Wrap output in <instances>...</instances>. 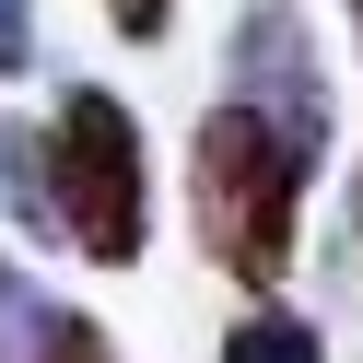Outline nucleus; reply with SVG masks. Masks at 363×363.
Instances as JSON below:
<instances>
[{
	"mask_svg": "<svg viewBox=\"0 0 363 363\" xmlns=\"http://www.w3.org/2000/svg\"><path fill=\"white\" fill-rule=\"evenodd\" d=\"M48 199H59V246L94 269H141L152 246V152H141V118L129 94L106 82H71L48 118Z\"/></svg>",
	"mask_w": 363,
	"mask_h": 363,
	"instance_id": "2",
	"label": "nucleus"
},
{
	"mask_svg": "<svg viewBox=\"0 0 363 363\" xmlns=\"http://www.w3.org/2000/svg\"><path fill=\"white\" fill-rule=\"evenodd\" d=\"M35 71V0H0V82Z\"/></svg>",
	"mask_w": 363,
	"mask_h": 363,
	"instance_id": "8",
	"label": "nucleus"
},
{
	"mask_svg": "<svg viewBox=\"0 0 363 363\" xmlns=\"http://www.w3.org/2000/svg\"><path fill=\"white\" fill-rule=\"evenodd\" d=\"M223 94L258 106L281 141H305L316 164H328L340 141V106H328V59H316V24L293 12V0H246L235 35H223Z\"/></svg>",
	"mask_w": 363,
	"mask_h": 363,
	"instance_id": "3",
	"label": "nucleus"
},
{
	"mask_svg": "<svg viewBox=\"0 0 363 363\" xmlns=\"http://www.w3.org/2000/svg\"><path fill=\"white\" fill-rule=\"evenodd\" d=\"M352 48H363V0H352Z\"/></svg>",
	"mask_w": 363,
	"mask_h": 363,
	"instance_id": "10",
	"label": "nucleus"
},
{
	"mask_svg": "<svg viewBox=\"0 0 363 363\" xmlns=\"http://www.w3.org/2000/svg\"><path fill=\"white\" fill-rule=\"evenodd\" d=\"M106 24H118L129 48H164V24H176V0H106Z\"/></svg>",
	"mask_w": 363,
	"mask_h": 363,
	"instance_id": "9",
	"label": "nucleus"
},
{
	"mask_svg": "<svg viewBox=\"0 0 363 363\" xmlns=\"http://www.w3.org/2000/svg\"><path fill=\"white\" fill-rule=\"evenodd\" d=\"M35 363H118V340H106L82 305H48V340H35Z\"/></svg>",
	"mask_w": 363,
	"mask_h": 363,
	"instance_id": "7",
	"label": "nucleus"
},
{
	"mask_svg": "<svg viewBox=\"0 0 363 363\" xmlns=\"http://www.w3.org/2000/svg\"><path fill=\"white\" fill-rule=\"evenodd\" d=\"M0 223L12 235H59V199H48V129L0 118Z\"/></svg>",
	"mask_w": 363,
	"mask_h": 363,
	"instance_id": "4",
	"label": "nucleus"
},
{
	"mask_svg": "<svg viewBox=\"0 0 363 363\" xmlns=\"http://www.w3.org/2000/svg\"><path fill=\"white\" fill-rule=\"evenodd\" d=\"M35 340H48V293H35L24 258L0 246V363H35Z\"/></svg>",
	"mask_w": 363,
	"mask_h": 363,
	"instance_id": "6",
	"label": "nucleus"
},
{
	"mask_svg": "<svg viewBox=\"0 0 363 363\" xmlns=\"http://www.w3.org/2000/svg\"><path fill=\"white\" fill-rule=\"evenodd\" d=\"M305 188H316V152L281 141L258 106L223 94L211 118L188 129V223H199V246H211L223 281L281 293L293 246H305Z\"/></svg>",
	"mask_w": 363,
	"mask_h": 363,
	"instance_id": "1",
	"label": "nucleus"
},
{
	"mask_svg": "<svg viewBox=\"0 0 363 363\" xmlns=\"http://www.w3.org/2000/svg\"><path fill=\"white\" fill-rule=\"evenodd\" d=\"M223 363H328V340H316L293 305H269V293H258V305L223 328Z\"/></svg>",
	"mask_w": 363,
	"mask_h": 363,
	"instance_id": "5",
	"label": "nucleus"
}]
</instances>
